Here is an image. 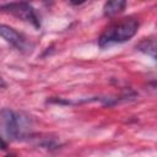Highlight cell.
<instances>
[{"mask_svg":"<svg viewBox=\"0 0 157 157\" xmlns=\"http://www.w3.org/2000/svg\"><path fill=\"white\" fill-rule=\"evenodd\" d=\"M139 28V22L135 18L128 17L123 18L119 22H115L110 27H108L98 39V44L101 48L110 47L112 44L124 43L135 36Z\"/></svg>","mask_w":157,"mask_h":157,"instance_id":"cell-1","label":"cell"},{"mask_svg":"<svg viewBox=\"0 0 157 157\" xmlns=\"http://www.w3.org/2000/svg\"><path fill=\"white\" fill-rule=\"evenodd\" d=\"M0 124L5 134L12 140L22 139L28 130L27 120L10 109H2L0 112Z\"/></svg>","mask_w":157,"mask_h":157,"instance_id":"cell-2","label":"cell"},{"mask_svg":"<svg viewBox=\"0 0 157 157\" xmlns=\"http://www.w3.org/2000/svg\"><path fill=\"white\" fill-rule=\"evenodd\" d=\"M1 11L7 12L22 21H26L31 25H33L34 27H39V18L34 11V9L26 4V2H11V4H6L4 6L0 7Z\"/></svg>","mask_w":157,"mask_h":157,"instance_id":"cell-3","label":"cell"},{"mask_svg":"<svg viewBox=\"0 0 157 157\" xmlns=\"http://www.w3.org/2000/svg\"><path fill=\"white\" fill-rule=\"evenodd\" d=\"M0 37L4 40H6L7 43H10L11 45H13L15 48L21 49V50L26 49L27 45H28L25 36L18 33L15 28H12L7 25H1L0 23Z\"/></svg>","mask_w":157,"mask_h":157,"instance_id":"cell-4","label":"cell"},{"mask_svg":"<svg viewBox=\"0 0 157 157\" xmlns=\"http://www.w3.org/2000/svg\"><path fill=\"white\" fill-rule=\"evenodd\" d=\"M126 0H108L104 5V15L105 16H114L124 10Z\"/></svg>","mask_w":157,"mask_h":157,"instance_id":"cell-5","label":"cell"},{"mask_svg":"<svg viewBox=\"0 0 157 157\" xmlns=\"http://www.w3.org/2000/svg\"><path fill=\"white\" fill-rule=\"evenodd\" d=\"M139 49L150 54L152 58H155V52H156V43L153 39H147V40H144L140 45H139Z\"/></svg>","mask_w":157,"mask_h":157,"instance_id":"cell-6","label":"cell"},{"mask_svg":"<svg viewBox=\"0 0 157 157\" xmlns=\"http://www.w3.org/2000/svg\"><path fill=\"white\" fill-rule=\"evenodd\" d=\"M86 0H70V2L71 4H74V5H81V4H83Z\"/></svg>","mask_w":157,"mask_h":157,"instance_id":"cell-7","label":"cell"}]
</instances>
